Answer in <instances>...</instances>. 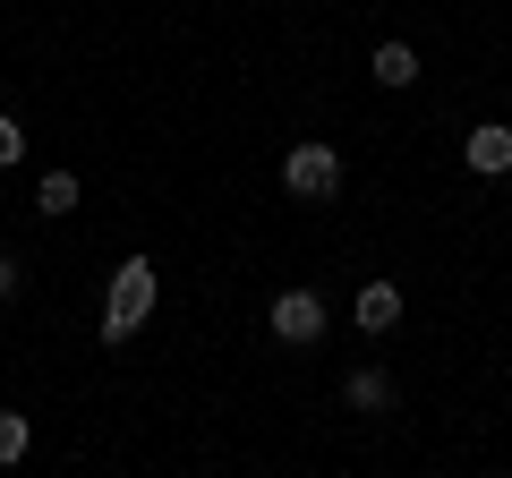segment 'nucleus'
<instances>
[{"mask_svg":"<svg viewBox=\"0 0 512 478\" xmlns=\"http://www.w3.org/2000/svg\"><path fill=\"white\" fill-rule=\"evenodd\" d=\"M35 214H77V171H43L35 180Z\"/></svg>","mask_w":512,"mask_h":478,"instance_id":"8","label":"nucleus"},{"mask_svg":"<svg viewBox=\"0 0 512 478\" xmlns=\"http://www.w3.org/2000/svg\"><path fill=\"white\" fill-rule=\"evenodd\" d=\"M359 333H393L402 325V282H359Z\"/></svg>","mask_w":512,"mask_h":478,"instance_id":"5","label":"nucleus"},{"mask_svg":"<svg viewBox=\"0 0 512 478\" xmlns=\"http://www.w3.org/2000/svg\"><path fill=\"white\" fill-rule=\"evenodd\" d=\"M265 325H274V342L308 350V342H325V299H316V291H282V299H274V316H265Z\"/></svg>","mask_w":512,"mask_h":478,"instance_id":"3","label":"nucleus"},{"mask_svg":"<svg viewBox=\"0 0 512 478\" xmlns=\"http://www.w3.org/2000/svg\"><path fill=\"white\" fill-rule=\"evenodd\" d=\"M18 154H26V129H18V120H9V111H0V171L18 163Z\"/></svg>","mask_w":512,"mask_h":478,"instance_id":"10","label":"nucleus"},{"mask_svg":"<svg viewBox=\"0 0 512 478\" xmlns=\"http://www.w3.org/2000/svg\"><path fill=\"white\" fill-rule=\"evenodd\" d=\"M282 188H291V197H333V188H342V154L333 146H291L282 154Z\"/></svg>","mask_w":512,"mask_h":478,"instance_id":"2","label":"nucleus"},{"mask_svg":"<svg viewBox=\"0 0 512 478\" xmlns=\"http://www.w3.org/2000/svg\"><path fill=\"white\" fill-rule=\"evenodd\" d=\"M461 163L487 171V180H495V171H512V129H504V120H478V129L461 137Z\"/></svg>","mask_w":512,"mask_h":478,"instance_id":"4","label":"nucleus"},{"mask_svg":"<svg viewBox=\"0 0 512 478\" xmlns=\"http://www.w3.org/2000/svg\"><path fill=\"white\" fill-rule=\"evenodd\" d=\"M18 291V257H9V248H0V299Z\"/></svg>","mask_w":512,"mask_h":478,"instance_id":"11","label":"nucleus"},{"mask_svg":"<svg viewBox=\"0 0 512 478\" xmlns=\"http://www.w3.org/2000/svg\"><path fill=\"white\" fill-rule=\"evenodd\" d=\"M146 316H154V257H120L111 265V291H103V342L120 350Z\"/></svg>","mask_w":512,"mask_h":478,"instance_id":"1","label":"nucleus"},{"mask_svg":"<svg viewBox=\"0 0 512 478\" xmlns=\"http://www.w3.org/2000/svg\"><path fill=\"white\" fill-rule=\"evenodd\" d=\"M367 69H376V86H419V52H410V43H376V60H367Z\"/></svg>","mask_w":512,"mask_h":478,"instance_id":"6","label":"nucleus"},{"mask_svg":"<svg viewBox=\"0 0 512 478\" xmlns=\"http://www.w3.org/2000/svg\"><path fill=\"white\" fill-rule=\"evenodd\" d=\"M26 444H35V427H26L18 410H0V470H9V461H26Z\"/></svg>","mask_w":512,"mask_h":478,"instance_id":"9","label":"nucleus"},{"mask_svg":"<svg viewBox=\"0 0 512 478\" xmlns=\"http://www.w3.org/2000/svg\"><path fill=\"white\" fill-rule=\"evenodd\" d=\"M350 410H393V376H384V368H350Z\"/></svg>","mask_w":512,"mask_h":478,"instance_id":"7","label":"nucleus"}]
</instances>
